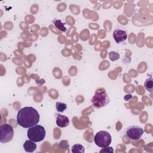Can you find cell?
I'll return each instance as SVG.
<instances>
[{
  "mask_svg": "<svg viewBox=\"0 0 153 153\" xmlns=\"http://www.w3.org/2000/svg\"><path fill=\"white\" fill-rule=\"evenodd\" d=\"M56 124L59 127H66L69 124V120L66 116L57 114V117H56Z\"/></svg>",
  "mask_w": 153,
  "mask_h": 153,
  "instance_id": "cell-8",
  "label": "cell"
},
{
  "mask_svg": "<svg viewBox=\"0 0 153 153\" xmlns=\"http://www.w3.org/2000/svg\"><path fill=\"white\" fill-rule=\"evenodd\" d=\"M59 146L61 148L63 149H66L69 147V144H68V142L66 140H62L59 143Z\"/></svg>",
  "mask_w": 153,
  "mask_h": 153,
  "instance_id": "cell-16",
  "label": "cell"
},
{
  "mask_svg": "<svg viewBox=\"0 0 153 153\" xmlns=\"http://www.w3.org/2000/svg\"><path fill=\"white\" fill-rule=\"evenodd\" d=\"M143 134V129L138 126H131L126 128V136L133 140H137Z\"/></svg>",
  "mask_w": 153,
  "mask_h": 153,
  "instance_id": "cell-6",
  "label": "cell"
},
{
  "mask_svg": "<svg viewBox=\"0 0 153 153\" xmlns=\"http://www.w3.org/2000/svg\"><path fill=\"white\" fill-rule=\"evenodd\" d=\"M100 152H114V149L112 148V147L111 146H107L105 148H102V149L100 151Z\"/></svg>",
  "mask_w": 153,
  "mask_h": 153,
  "instance_id": "cell-15",
  "label": "cell"
},
{
  "mask_svg": "<svg viewBox=\"0 0 153 153\" xmlns=\"http://www.w3.org/2000/svg\"><path fill=\"white\" fill-rule=\"evenodd\" d=\"M94 141L96 145L100 148H105L111 143L112 137L109 132L101 130L96 133L94 137Z\"/></svg>",
  "mask_w": 153,
  "mask_h": 153,
  "instance_id": "cell-4",
  "label": "cell"
},
{
  "mask_svg": "<svg viewBox=\"0 0 153 153\" xmlns=\"http://www.w3.org/2000/svg\"><path fill=\"white\" fill-rule=\"evenodd\" d=\"M39 121V114L37 110L31 106L21 108L17 112V123L24 127L30 128L36 125Z\"/></svg>",
  "mask_w": 153,
  "mask_h": 153,
  "instance_id": "cell-1",
  "label": "cell"
},
{
  "mask_svg": "<svg viewBox=\"0 0 153 153\" xmlns=\"http://www.w3.org/2000/svg\"><path fill=\"white\" fill-rule=\"evenodd\" d=\"M144 87L148 91L151 92V93L152 91V90H153V79L151 76L146 79V81H145Z\"/></svg>",
  "mask_w": 153,
  "mask_h": 153,
  "instance_id": "cell-10",
  "label": "cell"
},
{
  "mask_svg": "<svg viewBox=\"0 0 153 153\" xmlns=\"http://www.w3.org/2000/svg\"><path fill=\"white\" fill-rule=\"evenodd\" d=\"M91 101L93 106L95 108L99 109L106 106L110 99L106 90L103 88H99L96 90Z\"/></svg>",
  "mask_w": 153,
  "mask_h": 153,
  "instance_id": "cell-2",
  "label": "cell"
},
{
  "mask_svg": "<svg viewBox=\"0 0 153 153\" xmlns=\"http://www.w3.org/2000/svg\"><path fill=\"white\" fill-rule=\"evenodd\" d=\"M27 136L29 139L35 142L42 141L45 136V130L43 126L36 124L27 130Z\"/></svg>",
  "mask_w": 153,
  "mask_h": 153,
  "instance_id": "cell-3",
  "label": "cell"
},
{
  "mask_svg": "<svg viewBox=\"0 0 153 153\" xmlns=\"http://www.w3.org/2000/svg\"><path fill=\"white\" fill-rule=\"evenodd\" d=\"M113 38L117 44L123 42L127 38V32L126 29L122 27L117 28L113 32Z\"/></svg>",
  "mask_w": 153,
  "mask_h": 153,
  "instance_id": "cell-7",
  "label": "cell"
},
{
  "mask_svg": "<svg viewBox=\"0 0 153 153\" xmlns=\"http://www.w3.org/2000/svg\"><path fill=\"white\" fill-rule=\"evenodd\" d=\"M53 23L54 24V25L60 30L62 31V32H66V28L65 27V23H62V22L60 20H54L53 21Z\"/></svg>",
  "mask_w": 153,
  "mask_h": 153,
  "instance_id": "cell-11",
  "label": "cell"
},
{
  "mask_svg": "<svg viewBox=\"0 0 153 153\" xmlns=\"http://www.w3.org/2000/svg\"><path fill=\"white\" fill-rule=\"evenodd\" d=\"M56 108L58 112H63L67 108V105L65 103L57 102L56 103Z\"/></svg>",
  "mask_w": 153,
  "mask_h": 153,
  "instance_id": "cell-13",
  "label": "cell"
},
{
  "mask_svg": "<svg viewBox=\"0 0 153 153\" xmlns=\"http://www.w3.org/2000/svg\"><path fill=\"white\" fill-rule=\"evenodd\" d=\"M132 98V95L131 94H126L124 97V100H126V101H128L129 100H130Z\"/></svg>",
  "mask_w": 153,
  "mask_h": 153,
  "instance_id": "cell-17",
  "label": "cell"
},
{
  "mask_svg": "<svg viewBox=\"0 0 153 153\" xmlns=\"http://www.w3.org/2000/svg\"><path fill=\"white\" fill-rule=\"evenodd\" d=\"M14 136L13 127L8 124H3L0 126V142L7 143L11 141Z\"/></svg>",
  "mask_w": 153,
  "mask_h": 153,
  "instance_id": "cell-5",
  "label": "cell"
},
{
  "mask_svg": "<svg viewBox=\"0 0 153 153\" xmlns=\"http://www.w3.org/2000/svg\"><path fill=\"white\" fill-rule=\"evenodd\" d=\"M23 148L27 152H33L36 148V145L35 142L31 140H27L23 143Z\"/></svg>",
  "mask_w": 153,
  "mask_h": 153,
  "instance_id": "cell-9",
  "label": "cell"
},
{
  "mask_svg": "<svg viewBox=\"0 0 153 153\" xmlns=\"http://www.w3.org/2000/svg\"><path fill=\"white\" fill-rule=\"evenodd\" d=\"M109 58L111 61H116L120 59V54L115 51H110L108 54Z\"/></svg>",
  "mask_w": 153,
  "mask_h": 153,
  "instance_id": "cell-14",
  "label": "cell"
},
{
  "mask_svg": "<svg viewBox=\"0 0 153 153\" xmlns=\"http://www.w3.org/2000/svg\"><path fill=\"white\" fill-rule=\"evenodd\" d=\"M71 151L73 153H84V147L80 144H75L72 146Z\"/></svg>",
  "mask_w": 153,
  "mask_h": 153,
  "instance_id": "cell-12",
  "label": "cell"
}]
</instances>
